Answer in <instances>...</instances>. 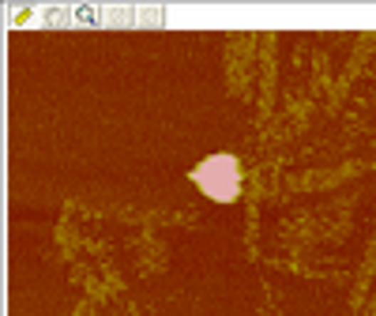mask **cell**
I'll return each mask as SVG.
<instances>
[{"instance_id": "6da1fadb", "label": "cell", "mask_w": 376, "mask_h": 316, "mask_svg": "<svg viewBox=\"0 0 376 316\" xmlns=\"http://www.w3.org/2000/svg\"><path fill=\"white\" fill-rule=\"evenodd\" d=\"M196 181H199V189H204L207 196H214V200H230L234 189H237V166H234V158H207L204 166L196 169Z\"/></svg>"}]
</instances>
